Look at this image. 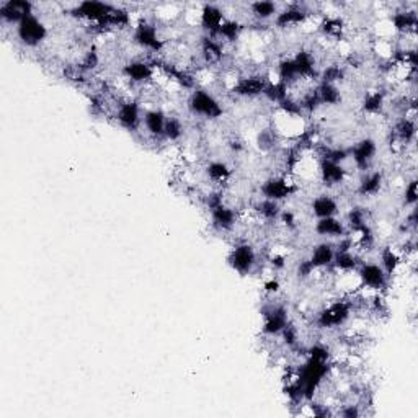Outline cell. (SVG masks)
Returning a JSON list of instances; mask_svg holds the SVG:
<instances>
[{"mask_svg": "<svg viewBox=\"0 0 418 418\" xmlns=\"http://www.w3.org/2000/svg\"><path fill=\"white\" fill-rule=\"evenodd\" d=\"M281 211H283L281 203H276V201L265 200V198L256 200L254 206H252V213L255 214V218L259 221H263L266 224L278 223Z\"/></svg>", "mask_w": 418, "mask_h": 418, "instance_id": "cell-29", "label": "cell"}, {"mask_svg": "<svg viewBox=\"0 0 418 418\" xmlns=\"http://www.w3.org/2000/svg\"><path fill=\"white\" fill-rule=\"evenodd\" d=\"M379 265L382 266V270L386 271V275L392 278V276L397 275L402 263H404V255L400 254V250L394 249L392 245H384L379 250Z\"/></svg>", "mask_w": 418, "mask_h": 418, "instance_id": "cell-30", "label": "cell"}, {"mask_svg": "<svg viewBox=\"0 0 418 418\" xmlns=\"http://www.w3.org/2000/svg\"><path fill=\"white\" fill-rule=\"evenodd\" d=\"M311 18V12L299 4H291L280 10L275 17V27L280 30H289L304 25Z\"/></svg>", "mask_w": 418, "mask_h": 418, "instance_id": "cell-16", "label": "cell"}, {"mask_svg": "<svg viewBox=\"0 0 418 418\" xmlns=\"http://www.w3.org/2000/svg\"><path fill=\"white\" fill-rule=\"evenodd\" d=\"M113 118L121 128L134 133L143 128V110H141L139 100L133 97H121L115 105Z\"/></svg>", "mask_w": 418, "mask_h": 418, "instance_id": "cell-8", "label": "cell"}, {"mask_svg": "<svg viewBox=\"0 0 418 418\" xmlns=\"http://www.w3.org/2000/svg\"><path fill=\"white\" fill-rule=\"evenodd\" d=\"M209 218H211V226H213L218 233L228 234V233H233L235 226L239 224L240 213L234 208V206L224 203L218 206L216 209L209 211Z\"/></svg>", "mask_w": 418, "mask_h": 418, "instance_id": "cell-15", "label": "cell"}, {"mask_svg": "<svg viewBox=\"0 0 418 418\" xmlns=\"http://www.w3.org/2000/svg\"><path fill=\"white\" fill-rule=\"evenodd\" d=\"M133 41L136 46H139L144 51H148L154 56L162 54L165 49V41L160 37L157 25L150 22L148 18H141L138 23L134 25L133 30Z\"/></svg>", "mask_w": 418, "mask_h": 418, "instance_id": "cell-5", "label": "cell"}, {"mask_svg": "<svg viewBox=\"0 0 418 418\" xmlns=\"http://www.w3.org/2000/svg\"><path fill=\"white\" fill-rule=\"evenodd\" d=\"M298 190L299 186L298 183H294L293 177L285 174H275L261 181L259 193L260 198L276 201V203H283V201L289 200L291 196L298 193Z\"/></svg>", "mask_w": 418, "mask_h": 418, "instance_id": "cell-3", "label": "cell"}, {"mask_svg": "<svg viewBox=\"0 0 418 418\" xmlns=\"http://www.w3.org/2000/svg\"><path fill=\"white\" fill-rule=\"evenodd\" d=\"M186 108L193 117L208 121L219 119L224 115V107L221 100L209 90L201 87L191 90L188 100H186Z\"/></svg>", "mask_w": 418, "mask_h": 418, "instance_id": "cell-2", "label": "cell"}, {"mask_svg": "<svg viewBox=\"0 0 418 418\" xmlns=\"http://www.w3.org/2000/svg\"><path fill=\"white\" fill-rule=\"evenodd\" d=\"M293 60H294L296 69H298V74H299L302 82H306V80H312V79L319 80L320 67L317 65L315 54L312 53L311 49H306V48L298 49V53H296L293 56Z\"/></svg>", "mask_w": 418, "mask_h": 418, "instance_id": "cell-22", "label": "cell"}, {"mask_svg": "<svg viewBox=\"0 0 418 418\" xmlns=\"http://www.w3.org/2000/svg\"><path fill=\"white\" fill-rule=\"evenodd\" d=\"M377 155V143L372 138H361L350 148V159L353 160L355 169L361 174L371 170Z\"/></svg>", "mask_w": 418, "mask_h": 418, "instance_id": "cell-12", "label": "cell"}, {"mask_svg": "<svg viewBox=\"0 0 418 418\" xmlns=\"http://www.w3.org/2000/svg\"><path fill=\"white\" fill-rule=\"evenodd\" d=\"M228 263L240 276L252 275L259 265V254H256L255 245L249 240L235 242L233 249L229 250Z\"/></svg>", "mask_w": 418, "mask_h": 418, "instance_id": "cell-4", "label": "cell"}, {"mask_svg": "<svg viewBox=\"0 0 418 418\" xmlns=\"http://www.w3.org/2000/svg\"><path fill=\"white\" fill-rule=\"evenodd\" d=\"M317 175H319L320 183L327 188H335V186L344 185L348 178V170L344 167V164L332 162V160L317 159Z\"/></svg>", "mask_w": 418, "mask_h": 418, "instance_id": "cell-14", "label": "cell"}, {"mask_svg": "<svg viewBox=\"0 0 418 418\" xmlns=\"http://www.w3.org/2000/svg\"><path fill=\"white\" fill-rule=\"evenodd\" d=\"M165 121H167V113L159 107L148 108L143 113V128L145 134L152 139L164 138Z\"/></svg>", "mask_w": 418, "mask_h": 418, "instance_id": "cell-23", "label": "cell"}, {"mask_svg": "<svg viewBox=\"0 0 418 418\" xmlns=\"http://www.w3.org/2000/svg\"><path fill=\"white\" fill-rule=\"evenodd\" d=\"M204 175L216 188L223 190V186L228 185L230 178H233V169L224 160H209L204 165Z\"/></svg>", "mask_w": 418, "mask_h": 418, "instance_id": "cell-24", "label": "cell"}, {"mask_svg": "<svg viewBox=\"0 0 418 418\" xmlns=\"http://www.w3.org/2000/svg\"><path fill=\"white\" fill-rule=\"evenodd\" d=\"M365 260L361 256L360 252H335L334 256V263H332L330 270H334L335 273L339 275H350V273H356L358 266L361 265V261Z\"/></svg>", "mask_w": 418, "mask_h": 418, "instance_id": "cell-28", "label": "cell"}, {"mask_svg": "<svg viewBox=\"0 0 418 418\" xmlns=\"http://www.w3.org/2000/svg\"><path fill=\"white\" fill-rule=\"evenodd\" d=\"M261 335L266 339H275L280 337L281 332L285 330V327L289 324V311L285 304L280 302H270L261 309Z\"/></svg>", "mask_w": 418, "mask_h": 418, "instance_id": "cell-7", "label": "cell"}, {"mask_svg": "<svg viewBox=\"0 0 418 418\" xmlns=\"http://www.w3.org/2000/svg\"><path fill=\"white\" fill-rule=\"evenodd\" d=\"M311 213L312 216H315L317 219H324V218H332V216H337L340 211V204L337 198L329 195V193H320L312 198L311 204Z\"/></svg>", "mask_w": 418, "mask_h": 418, "instance_id": "cell-26", "label": "cell"}, {"mask_svg": "<svg viewBox=\"0 0 418 418\" xmlns=\"http://www.w3.org/2000/svg\"><path fill=\"white\" fill-rule=\"evenodd\" d=\"M315 90L322 107H337L341 103V90L339 85L319 82L315 85Z\"/></svg>", "mask_w": 418, "mask_h": 418, "instance_id": "cell-35", "label": "cell"}, {"mask_svg": "<svg viewBox=\"0 0 418 418\" xmlns=\"http://www.w3.org/2000/svg\"><path fill=\"white\" fill-rule=\"evenodd\" d=\"M289 95H291V89L288 87V85H286L285 82H281V80H278V79H271L268 85H266L265 92H263V95H261V97H265L266 102L273 103V105H276V107H278L281 102H285V100L289 97Z\"/></svg>", "mask_w": 418, "mask_h": 418, "instance_id": "cell-34", "label": "cell"}, {"mask_svg": "<svg viewBox=\"0 0 418 418\" xmlns=\"http://www.w3.org/2000/svg\"><path fill=\"white\" fill-rule=\"evenodd\" d=\"M319 30L325 38L340 41L345 33V22L339 15H325V17L320 18Z\"/></svg>", "mask_w": 418, "mask_h": 418, "instance_id": "cell-31", "label": "cell"}, {"mask_svg": "<svg viewBox=\"0 0 418 418\" xmlns=\"http://www.w3.org/2000/svg\"><path fill=\"white\" fill-rule=\"evenodd\" d=\"M250 13L254 15L255 20L263 22V20H270L276 17V13L280 12L278 4L271 2V0H259V2H252L249 5Z\"/></svg>", "mask_w": 418, "mask_h": 418, "instance_id": "cell-38", "label": "cell"}, {"mask_svg": "<svg viewBox=\"0 0 418 418\" xmlns=\"http://www.w3.org/2000/svg\"><path fill=\"white\" fill-rule=\"evenodd\" d=\"M389 25L392 27V32L399 33L400 37L405 34H417L418 27V15L414 8H399L391 15Z\"/></svg>", "mask_w": 418, "mask_h": 418, "instance_id": "cell-20", "label": "cell"}, {"mask_svg": "<svg viewBox=\"0 0 418 418\" xmlns=\"http://www.w3.org/2000/svg\"><path fill=\"white\" fill-rule=\"evenodd\" d=\"M418 201V191H417V178H410L404 186V204L407 208H414Z\"/></svg>", "mask_w": 418, "mask_h": 418, "instance_id": "cell-41", "label": "cell"}, {"mask_svg": "<svg viewBox=\"0 0 418 418\" xmlns=\"http://www.w3.org/2000/svg\"><path fill=\"white\" fill-rule=\"evenodd\" d=\"M335 415H340L344 418H358L363 415V409L360 404H346L335 412Z\"/></svg>", "mask_w": 418, "mask_h": 418, "instance_id": "cell-45", "label": "cell"}, {"mask_svg": "<svg viewBox=\"0 0 418 418\" xmlns=\"http://www.w3.org/2000/svg\"><path fill=\"white\" fill-rule=\"evenodd\" d=\"M315 271L317 270L314 268V265L311 263L309 256H306V259H301L298 261V265H296V276H298L301 281H306V280L312 278Z\"/></svg>", "mask_w": 418, "mask_h": 418, "instance_id": "cell-42", "label": "cell"}, {"mask_svg": "<svg viewBox=\"0 0 418 418\" xmlns=\"http://www.w3.org/2000/svg\"><path fill=\"white\" fill-rule=\"evenodd\" d=\"M200 54L204 65H208V67L209 65H218L223 63L226 56L224 43H221L218 38L204 34L200 39Z\"/></svg>", "mask_w": 418, "mask_h": 418, "instance_id": "cell-21", "label": "cell"}, {"mask_svg": "<svg viewBox=\"0 0 418 418\" xmlns=\"http://www.w3.org/2000/svg\"><path fill=\"white\" fill-rule=\"evenodd\" d=\"M244 32V25L235 18H226L223 25H221L218 33L214 34V38H218L221 43H235L240 38V33Z\"/></svg>", "mask_w": 418, "mask_h": 418, "instance_id": "cell-33", "label": "cell"}, {"mask_svg": "<svg viewBox=\"0 0 418 418\" xmlns=\"http://www.w3.org/2000/svg\"><path fill=\"white\" fill-rule=\"evenodd\" d=\"M268 265L271 266V270L273 271H283L286 268V263H288V259H286L285 254H278V252H273L268 259Z\"/></svg>", "mask_w": 418, "mask_h": 418, "instance_id": "cell-44", "label": "cell"}, {"mask_svg": "<svg viewBox=\"0 0 418 418\" xmlns=\"http://www.w3.org/2000/svg\"><path fill=\"white\" fill-rule=\"evenodd\" d=\"M334 256H335V244H332L329 240L320 242L312 247L311 254H309V260L311 263L314 265V268L317 271L320 270H329L332 263H334Z\"/></svg>", "mask_w": 418, "mask_h": 418, "instance_id": "cell-27", "label": "cell"}, {"mask_svg": "<svg viewBox=\"0 0 418 418\" xmlns=\"http://www.w3.org/2000/svg\"><path fill=\"white\" fill-rule=\"evenodd\" d=\"M384 185L386 175L382 170H367V172L361 174L358 185H356V195L361 198H372L381 193Z\"/></svg>", "mask_w": 418, "mask_h": 418, "instance_id": "cell-19", "label": "cell"}, {"mask_svg": "<svg viewBox=\"0 0 418 418\" xmlns=\"http://www.w3.org/2000/svg\"><path fill=\"white\" fill-rule=\"evenodd\" d=\"M346 79V67L339 63L322 65L319 70V82L339 85Z\"/></svg>", "mask_w": 418, "mask_h": 418, "instance_id": "cell-36", "label": "cell"}, {"mask_svg": "<svg viewBox=\"0 0 418 418\" xmlns=\"http://www.w3.org/2000/svg\"><path fill=\"white\" fill-rule=\"evenodd\" d=\"M33 15V4L28 0H7L0 4V20L8 25H18Z\"/></svg>", "mask_w": 418, "mask_h": 418, "instance_id": "cell-17", "label": "cell"}, {"mask_svg": "<svg viewBox=\"0 0 418 418\" xmlns=\"http://www.w3.org/2000/svg\"><path fill=\"white\" fill-rule=\"evenodd\" d=\"M15 32H17L20 43L27 48H38L48 38V27L34 13L22 20L15 27Z\"/></svg>", "mask_w": 418, "mask_h": 418, "instance_id": "cell-10", "label": "cell"}, {"mask_svg": "<svg viewBox=\"0 0 418 418\" xmlns=\"http://www.w3.org/2000/svg\"><path fill=\"white\" fill-rule=\"evenodd\" d=\"M370 224V218H367V209L363 206H353L346 213L345 226L348 229V234H355L356 230H360L363 226Z\"/></svg>", "mask_w": 418, "mask_h": 418, "instance_id": "cell-37", "label": "cell"}, {"mask_svg": "<svg viewBox=\"0 0 418 418\" xmlns=\"http://www.w3.org/2000/svg\"><path fill=\"white\" fill-rule=\"evenodd\" d=\"M280 289H281V283L278 278H275V276H271V278H268L263 283V291L268 296H276L280 293Z\"/></svg>", "mask_w": 418, "mask_h": 418, "instance_id": "cell-46", "label": "cell"}, {"mask_svg": "<svg viewBox=\"0 0 418 418\" xmlns=\"http://www.w3.org/2000/svg\"><path fill=\"white\" fill-rule=\"evenodd\" d=\"M417 139V121L415 115H402L396 119L391 129V145L404 149L414 144Z\"/></svg>", "mask_w": 418, "mask_h": 418, "instance_id": "cell-13", "label": "cell"}, {"mask_svg": "<svg viewBox=\"0 0 418 418\" xmlns=\"http://www.w3.org/2000/svg\"><path fill=\"white\" fill-rule=\"evenodd\" d=\"M353 306L348 294L345 298H337L327 302L315 315V327L320 330H335L348 324L353 315Z\"/></svg>", "mask_w": 418, "mask_h": 418, "instance_id": "cell-1", "label": "cell"}, {"mask_svg": "<svg viewBox=\"0 0 418 418\" xmlns=\"http://www.w3.org/2000/svg\"><path fill=\"white\" fill-rule=\"evenodd\" d=\"M121 74L123 77L128 80L131 85H148L150 82H154L155 75H157V69L154 67L152 60L150 59H131L123 65L121 69Z\"/></svg>", "mask_w": 418, "mask_h": 418, "instance_id": "cell-11", "label": "cell"}, {"mask_svg": "<svg viewBox=\"0 0 418 418\" xmlns=\"http://www.w3.org/2000/svg\"><path fill=\"white\" fill-rule=\"evenodd\" d=\"M185 136V124L181 118L175 117V115H167V121H165L164 129V139H167L169 143H178Z\"/></svg>", "mask_w": 418, "mask_h": 418, "instance_id": "cell-39", "label": "cell"}, {"mask_svg": "<svg viewBox=\"0 0 418 418\" xmlns=\"http://www.w3.org/2000/svg\"><path fill=\"white\" fill-rule=\"evenodd\" d=\"M314 233L319 235V237L339 240L344 237V235L348 234V229H346L345 221L339 219L337 216H332V218L317 219L314 226Z\"/></svg>", "mask_w": 418, "mask_h": 418, "instance_id": "cell-25", "label": "cell"}, {"mask_svg": "<svg viewBox=\"0 0 418 418\" xmlns=\"http://www.w3.org/2000/svg\"><path fill=\"white\" fill-rule=\"evenodd\" d=\"M226 20L224 10L218 7L214 4H203L201 5V10L198 12V23L200 27L203 28L204 34H209V37H214L218 33V30L223 22Z\"/></svg>", "mask_w": 418, "mask_h": 418, "instance_id": "cell-18", "label": "cell"}, {"mask_svg": "<svg viewBox=\"0 0 418 418\" xmlns=\"http://www.w3.org/2000/svg\"><path fill=\"white\" fill-rule=\"evenodd\" d=\"M270 80L271 79L268 77V75L261 74V72L235 75L234 80L229 85V92L239 98L261 97Z\"/></svg>", "mask_w": 418, "mask_h": 418, "instance_id": "cell-6", "label": "cell"}, {"mask_svg": "<svg viewBox=\"0 0 418 418\" xmlns=\"http://www.w3.org/2000/svg\"><path fill=\"white\" fill-rule=\"evenodd\" d=\"M278 223L283 226L286 230H296V229H298V226H299L298 224V218H296V214L291 209L281 211Z\"/></svg>", "mask_w": 418, "mask_h": 418, "instance_id": "cell-43", "label": "cell"}, {"mask_svg": "<svg viewBox=\"0 0 418 418\" xmlns=\"http://www.w3.org/2000/svg\"><path fill=\"white\" fill-rule=\"evenodd\" d=\"M356 276H358L361 289L372 291V293H386V289L389 288L391 278L386 275V271L382 270V266L376 261H366L363 260L361 265L356 270Z\"/></svg>", "mask_w": 418, "mask_h": 418, "instance_id": "cell-9", "label": "cell"}, {"mask_svg": "<svg viewBox=\"0 0 418 418\" xmlns=\"http://www.w3.org/2000/svg\"><path fill=\"white\" fill-rule=\"evenodd\" d=\"M386 108V92L376 89V90H370V92L365 93V97L361 100V110L363 113L371 115H381Z\"/></svg>", "mask_w": 418, "mask_h": 418, "instance_id": "cell-32", "label": "cell"}, {"mask_svg": "<svg viewBox=\"0 0 418 418\" xmlns=\"http://www.w3.org/2000/svg\"><path fill=\"white\" fill-rule=\"evenodd\" d=\"M281 136L276 133V129L271 126V128H265L259 131L256 134V148L263 152H271V150L276 149V145L280 143Z\"/></svg>", "mask_w": 418, "mask_h": 418, "instance_id": "cell-40", "label": "cell"}]
</instances>
